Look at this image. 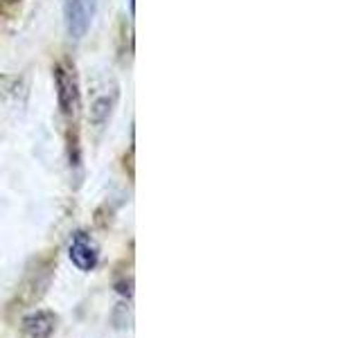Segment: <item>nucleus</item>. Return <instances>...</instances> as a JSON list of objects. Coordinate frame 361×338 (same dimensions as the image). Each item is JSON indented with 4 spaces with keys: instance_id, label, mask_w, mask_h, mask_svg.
<instances>
[{
    "instance_id": "obj_1",
    "label": "nucleus",
    "mask_w": 361,
    "mask_h": 338,
    "mask_svg": "<svg viewBox=\"0 0 361 338\" xmlns=\"http://www.w3.org/2000/svg\"><path fill=\"white\" fill-rule=\"evenodd\" d=\"M93 16H95V0H68V5H66L68 34H71L75 41L84 39Z\"/></svg>"
},
{
    "instance_id": "obj_2",
    "label": "nucleus",
    "mask_w": 361,
    "mask_h": 338,
    "mask_svg": "<svg viewBox=\"0 0 361 338\" xmlns=\"http://www.w3.org/2000/svg\"><path fill=\"white\" fill-rule=\"evenodd\" d=\"M54 84H56V97H59L61 113L66 118H73L79 108V90H77L75 75L66 65H56Z\"/></svg>"
},
{
    "instance_id": "obj_3",
    "label": "nucleus",
    "mask_w": 361,
    "mask_h": 338,
    "mask_svg": "<svg viewBox=\"0 0 361 338\" xmlns=\"http://www.w3.org/2000/svg\"><path fill=\"white\" fill-rule=\"evenodd\" d=\"M97 246L93 244V239L86 234V232H77L71 242V262L79 268L88 273V270H93L97 266Z\"/></svg>"
},
{
    "instance_id": "obj_4",
    "label": "nucleus",
    "mask_w": 361,
    "mask_h": 338,
    "mask_svg": "<svg viewBox=\"0 0 361 338\" xmlns=\"http://www.w3.org/2000/svg\"><path fill=\"white\" fill-rule=\"evenodd\" d=\"M54 313L50 311H37L27 315L23 320V330H25V338H50L54 332Z\"/></svg>"
}]
</instances>
